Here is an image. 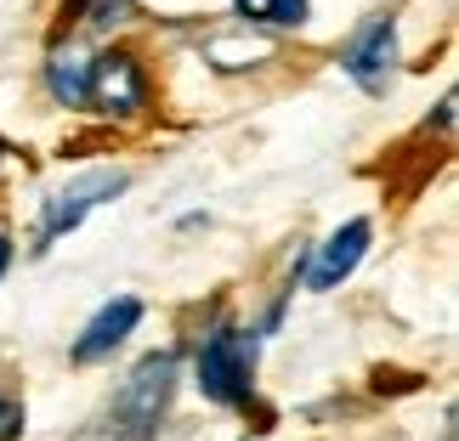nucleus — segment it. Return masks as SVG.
Returning a JSON list of instances; mask_svg holds the SVG:
<instances>
[{
  "instance_id": "obj_1",
  "label": "nucleus",
  "mask_w": 459,
  "mask_h": 441,
  "mask_svg": "<svg viewBox=\"0 0 459 441\" xmlns=\"http://www.w3.org/2000/svg\"><path fill=\"white\" fill-rule=\"evenodd\" d=\"M170 391H176V357L170 351H153L131 368V379L119 385V396L108 402V419H102L97 441H153L159 419L170 408Z\"/></svg>"
},
{
  "instance_id": "obj_2",
  "label": "nucleus",
  "mask_w": 459,
  "mask_h": 441,
  "mask_svg": "<svg viewBox=\"0 0 459 441\" xmlns=\"http://www.w3.org/2000/svg\"><path fill=\"white\" fill-rule=\"evenodd\" d=\"M199 391L221 408H244L255 391V334L216 328L199 351Z\"/></svg>"
},
{
  "instance_id": "obj_3",
  "label": "nucleus",
  "mask_w": 459,
  "mask_h": 441,
  "mask_svg": "<svg viewBox=\"0 0 459 441\" xmlns=\"http://www.w3.org/2000/svg\"><path fill=\"white\" fill-rule=\"evenodd\" d=\"M131 187V175L126 170H85V175H74L68 187H57L46 199V221H40V250L51 238H63V233H74V226L91 216L97 204H108L114 192H126Z\"/></svg>"
},
{
  "instance_id": "obj_4",
  "label": "nucleus",
  "mask_w": 459,
  "mask_h": 441,
  "mask_svg": "<svg viewBox=\"0 0 459 441\" xmlns=\"http://www.w3.org/2000/svg\"><path fill=\"white\" fill-rule=\"evenodd\" d=\"M346 74L363 85V91H385V80H392V63H397V29L392 17H375L358 40L346 46Z\"/></svg>"
},
{
  "instance_id": "obj_5",
  "label": "nucleus",
  "mask_w": 459,
  "mask_h": 441,
  "mask_svg": "<svg viewBox=\"0 0 459 441\" xmlns=\"http://www.w3.org/2000/svg\"><path fill=\"white\" fill-rule=\"evenodd\" d=\"M102 114H136L143 108V68H136V57H126V51H102V57L91 63V97Z\"/></svg>"
},
{
  "instance_id": "obj_6",
  "label": "nucleus",
  "mask_w": 459,
  "mask_h": 441,
  "mask_svg": "<svg viewBox=\"0 0 459 441\" xmlns=\"http://www.w3.org/2000/svg\"><path fill=\"white\" fill-rule=\"evenodd\" d=\"M143 323V300L136 294H119V300H108L91 323H85V334L74 340V362H102L114 345H126V334Z\"/></svg>"
},
{
  "instance_id": "obj_7",
  "label": "nucleus",
  "mask_w": 459,
  "mask_h": 441,
  "mask_svg": "<svg viewBox=\"0 0 459 441\" xmlns=\"http://www.w3.org/2000/svg\"><path fill=\"white\" fill-rule=\"evenodd\" d=\"M363 255H368V221H346L341 233L317 250V260H312V289L317 294H324V289H341L346 277L358 272Z\"/></svg>"
},
{
  "instance_id": "obj_8",
  "label": "nucleus",
  "mask_w": 459,
  "mask_h": 441,
  "mask_svg": "<svg viewBox=\"0 0 459 441\" xmlns=\"http://www.w3.org/2000/svg\"><path fill=\"white\" fill-rule=\"evenodd\" d=\"M46 85H51V97H57L63 108H80V102L91 97V57H80L74 46L57 51V57L46 63Z\"/></svg>"
},
{
  "instance_id": "obj_9",
  "label": "nucleus",
  "mask_w": 459,
  "mask_h": 441,
  "mask_svg": "<svg viewBox=\"0 0 459 441\" xmlns=\"http://www.w3.org/2000/svg\"><path fill=\"white\" fill-rule=\"evenodd\" d=\"M244 23H273V29H301L307 0H233Z\"/></svg>"
},
{
  "instance_id": "obj_10",
  "label": "nucleus",
  "mask_w": 459,
  "mask_h": 441,
  "mask_svg": "<svg viewBox=\"0 0 459 441\" xmlns=\"http://www.w3.org/2000/svg\"><path fill=\"white\" fill-rule=\"evenodd\" d=\"M126 12H131V0H97V6L85 12V23H91V29H114V23H126Z\"/></svg>"
},
{
  "instance_id": "obj_11",
  "label": "nucleus",
  "mask_w": 459,
  "mask_h": 441,
  "mask_svg": "<svg viewBox=\"0 0 459 441\" xmlns=\"http://www.w3.org/2000/svg\"><path fill=\"white\" fill-rule=\"evenodd\" d=\"M12 436H23V402L0 391V441H12Z\"/></svg>"
},
{
  "instance_id": "obj_12",
  "label": "nucleus",
  "mask_w": 459,
  "mask_h": 441,
  "mask_svg": "<svg viewBox=\"0 0 459 441\" xmlns=\"http://www.w3.org/2000/svg\"><path fill=\"white\" fill-rule=\"evenodd\" d=\"M6 267H12V238H0V277H6Z\"/></svg>"
}]
</instances>
